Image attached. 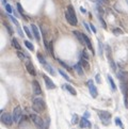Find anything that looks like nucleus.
<instances>
[{"label":"nucleus","mask_w":128,"mask_h":129,"mask_svg":"<svg viewBox=\"0 0 128 129\" xmlns=\"http://www.w3.org/2000/svg\"><path fill=\"white\" fill-rule=\"evenodd\" d=\"M65 17L66 20L69 22V25L72 26H77V17H76V13H75V10L72 5H68L67 6V10L65 12Z\"/></svg>","instance_id":"f257e3e1"},{"label":"nucleus","mask_w":128,"mask_h":129,"mask_svg":"<svg viewBox=\"0 0 128 129\" xmlns=\"http://www.w3.org/2000/svg\"><path fill=\"white\" fill-rule=\"evenodd\" d=\"M32 102H33L34 111L38 112V113L43 112L45 110V108H46V103H45V101L42 97H34L33 100H32Z\"/></svg>","instance_id":"f03ea898"},{"label":"nucleus","mask_w":128,"mask_h":129,"mask_svg":"<svg viewBox=\"0 0 128 129\" xmlns=\"http://www.w3.org/2000/svg\"><path fill=\"white\" fill-rule=\"evenodd\" d=\"M30 116H31V119H32V122H33V124L36 126V127L40 128V129L44 128V121H43L37 114L36 113H31Z\"/></svg>","instance_id":"7ed1b4c3"},{"label":"nucleus","mask_w":128,"mask_h":129,"mask_svg":"<svg viewBox=\"0 0 128 129\" xmlns=\"http://www.w3.org/2000/svg\"><path fill=\"white\" fill-rule=\"evenodd\" d=\"M98 116H99L100 121L105 124V125H108L110 123V118H111V113L108 111H99L98 112Z\"/></svg>","instance_id":"20e7f679"},{"label":"nucleus","mask_w":128,"mask_h":129,"mask_svg":"<svg viewBox=\"0 0 128 129\" xmlns=\"http://www.w3.org/2000/svg\"><path fill=\"white\" fill-rule=\"evenodd\" d=\"M1 122L4 125L11 126L13 124V122H14V119H13V114H10V113H8V112L3 113L1 115Z\"/></svg>","instance_id":"39448f33"},{"label":"nucleus","mask_w":128,"mask_h":129,"mask_svg":"<svg viewBox=\"0 0 128 129\" xmlns=\"http://www.w3.org/2000/svg\"><path fill=\"white\" fill-rule=\"evenodd\" d=\"M21 115H22V112H21V108L19 106L14 108V111H13V119H14V123H18L21 118Z\"/></svg>","instance_id":"423d86ee"},{"label":"nucleus","mask_w":128,"mask_h":129,"mask_svg":"<svg viewBox=\"0 0 128 129\" xmlns=\"http://www.w3.org/2000/svg\"><path fill=\"white\" fill-rule=\"evenodd\" d=\"M88 86H89V91H90L91 96L95 98L97 96V87L95 86L93 80H88Z\"/></svg>","instance_id":"0eeeda50"},{"label":"nucleus","mask_w":128,"mask_h":129,"mask_svg":"<svg viewBox=\"0 0 128 129\" xmlns=\"http://www.w3.org/2000/svg\"><path fill=\"white\" fill-rule=\"evenodd\" d=\"M121 90L123 92V95H124V99L125 103H126L127 107V97H128V82H122L121 81Z\"/></svg>","instance_id":"6e6552de"},{"label":"nucleus","mask_w":128,"mask_h":129,"mask_svg":"<svg viewBox=\"0 0 128 129\" xmlns=\"http://www.w3.org/2000/svg\"><path fill=\"white\" fill-rule=\"evenodd\" d=\"M43 78H44V81H45V83H46L47 89H49V90L56 89V84L52 82V80H50V78L48 77L47 75H43Z\"/></svg>","instance_id":"1a4fd4ad"},{"label":"nucleus","mask_w":128,"mask_h":129,"mask_svg":"<svg viewBox=\"0 0 128 129\" xmlns=\"http://www.w3.org/2000/svg\"><path fill=\"white\" fill-rule=\"evenodd\" d=\"M26 68H27V72L30 74V75H32V76H35L36 75L35 67H34L33 64H32L30 61H27L26 62Z\"/></svg>","instance_id":"9d476101"},{"label":"nucleus","mask_w":128,"mask_h":129,"mask_svg":"<svg viewBox=\"0 0 128 129\" xmlns=\"http://www.w3.org/2000/svg\"><path fill=\"white\" fill-rule=\"evenodd\" d=\"M31 31H32V34H33L34 38H35L36 41H40L41 36H40V31H38V28L35 26L34 24L31 25Z\"/></svg>","instance_id":"9b49d317"},{"label":"nucleus","mask_w":128,"mask_h":129,"mask_svg":"<svg viewBox=\"0 0 128 129\" xmlns=\"http://www.w3.org/2000/svg\"><path fill=\"white\" fill-rule=\"evenodd\" d=\"M32 86H33V91H34V93H35L36 95H41V94H42V89H41V86H40V83H38L36 80H34V81L32 82Z\"/></svg>","instance_id":"f8f14e48"},{"label":"nucleus","mask_w":128,"mask_h":129,"mask_svg":"<svg viewBox=\"0 0 128 129\" xmlns=\"http://www.w3.org/2000/svg\"><path fill=\"white\" fill-rule=\"evenodd\" d=\"M118 78H120V81L122 82H128V73L125 72V70H120L117 74Z\"/></svg>","instance_id":"ddd939ff"},{"label":"nucleus","mask_w":128,"mask_h":129,"mask_svg":"<svg viewBox=\"0 0 128 129\" xmlns=\"http://www.w3.org/2000/svg\"><path fill=\"white\" fill-rule=\"evenodd\" d=\"M83 41H84V45L88 46V48L91 50L92 52H94V49H93V46H92V43H91L90 38H89V36H86L85 34H83Z\"/></svg>","instance_id":"4468645a"},{"label":"nucleus","mask_w":128,"mask_h":129,"mask_svg":"<svg viewBox=\"0 0 128 129\" xmlns=\"http://www.w3.org/2000/svg\"><path fill=\"white\" fill-rule=\"evenodd\" d=\"M91 124H90V121H89V118H86V117H82L81 121H80V127L82 128H86V127H90Z\"/></svg>","instance_id":"2eb2a0df"},{"label":"nucleus","mask_w":128,"mask_h":129,"mask_svg":"<svg viewBox=\"0 0 128 129\" xmlns=\"http://www.w3.org/2000/svg\"><path fill=\"white\" fill-rule=\"evenodd\" d=\"M64 87H65V89H66V91H67V92H69V93L72 94V95H76V94H77L76 90H75L74 87H73L72 86H70V84H64Z\"/></svg>","instance_id":"dca6fc26"},{"label":"nucleus","mask_w":128,"mask_h":129,"mask_svg":"<svg viewBox=\"0 0 128 129\" xmlns=\"http://www.w3.org/2000/svg\"><path fill=\"white\" fill-rule=\"evenodd\" d=\"M73 33L76 35V38L79 40L80 43H81V44H84V41H83V33H81V32H79V31H74Z\"/></svg>","instance_id":"f3484780"},{"label":"nucleus","mask_w":128,"mask_h":129,"mask_svg":"<svg viewBox=\"0 0 128 129\" xmlns=\"http://www.w3.org/2000/svg\"><path fill=\"white\" fill-rule=\"evenodd\" d=\"M74 67H75V70H76V72L78 73L80 76L83 75V68H82V65H81L80 63H77L76 65L74 66Z\"/></svg>","instance_id":"a211bd4d"},{"label":"nucleus","mask_w":128,"mask_h":129,"mask_svg":"<svg viewBox=\"0 0 128 129\" xmlns=\"http://www.w3.org/2000/svg\"><path fill=\"white\" fill-rule=\"evenodd\" d=\"M44 67H45V70H47L48 73L50 74V75H52V76H54L56 75V73H54V70H53V68H52V66L50 65V64H46V65H44Z\"/></svg>","instance_id":"6ab92c4d"},{"label":"nucleus","mask_w":128,"mask_h":129,"mask_svg":"<svg viewBox=\"0 0 128 129\" xmlns=\"http://www.w3.org/2000/svg\"><path fill=\"white\" fill-rule=\"evenodd\" d=\"M108 80H109V83H110V86H111L112 91H115V90H116V86H115V83H114L113 79H112V77H111L110 75L108 76Z\"/></svg>","instance_id":"aec40b11"},{"label":"nucleus","mask_w":128,"mask_h":129,"mask_svg":"<svg viewBox=\"0 0 128 129\" xmlns=\"http://www.w3.org/2000/svg\"><path fill=\"white\" fill-rule=\"evenodd\" d=\"M24 31H25V33L28 35L29 38H32V31H31V30L29 29L27 26H24Z\"/></svg>","instance_id":"412c9836"},{"label":"nucleus","mask_w":128,"mask_h":129,"mask_svg":"<svg viewBox=\"0 0 128 129\" xmlns=\"http://www.w3.org/2000/svg\"><path fill=\"white\" fill-rule=\"evenodd\" d=\"M37 59H38V61L41 62V64H43V65H46V64H47V61L45 60V58L43 57L42 54H37Z\"/></svg>","instance_id":"4be33fe9"},{"label":"nucleus","mask_w":128,"mask_h":129,"mask_svg":"<svg viewBox=\"0 0 128 129\" xmlns=\"http://www.w3.org/2000/svg\"><path fill=\"white\" fill-rule=\"evenodd\" d=\"M25 46H26V47L28 48V49L30 50V51H33V50H34L33 45H32V44L29 42V41H25Z\"/></svg>","instance_id":"5701e85b"},{"label":"nucleus","mask_w":128,"mask_h":129,"mask_svg":"<svg viewBox=\"0 0 128 129\" xmlns=\"http://www.w3.org/2000/svg\"><path fill=\"white\" fill-rule=\"evenodd\" d=\"M58 72H59V74H60V75L62 76V77H63V78H64V79H65V80H67V81H70L69 77H68V76L66 75V74H65V72H64V70H59Z\"/></svg>","instance_id":"b1692460"},{"label":"nucleus","mask_w":128,"mask_h":129,"mask_svg":"<svg viewBox=\"0 0 128 129\" xmlns=\"http://www.w3.org/2000/svg\"><path fill=\"white\" fill-rule=\"evenodd\" d=\"M12 45L14 46L16 49L20 50V45H19V43H18V41L16 40V38H13V40H12Z\"/></svg>","instance_id":"393cba45"},{"label":"nucleus","mask_w":128,"mask_h":129,"mask_svg":"<svg viewBox=\"0 0 128 129\" xmlns=\"http://www.w3.org/2000/svg\"><path fill=\"white\" fill-rule=\"evenodd\" d=\"M80 64H81V65L83 66V67H86V68L89 67V64H88V60L83 59V58H81V59H80Z\"/></svg>","instance_id":"a878e982"},{"label":"nucleus","mask_w":128,"mask_h":129,"mask_svg":"<svg viewBox=\"0 0 128 129\" xmlns=\"http://www.w3.org/2000/svg\"><path fill=\"white\" fill-rule=\"evenodd\" d=\"M17 10L19 11L20 15H21L22 17H26V16H25V12H24V9L21 8V5H20V3H17Z\"/></svg>","instance_id":"bb28decb"},{"label":"nucleus","mask_w":128,"mask_h":129,"mask_svg":"<svg viewBox=\"0 0 128 129\" xmlns=\"http://www.w3.org/2000/svg\"><path fill=\"white\" fill-rule=\"evenodd\" d=\"M4 8H5L6 12H8L9 14H12V13H13V9H12V6H11L10 4H5V5H4Z\"/></svg>","instance_id":"cd10ccee"},{"label":"nucleus","mask_w":128,"mask_h":129,"mask_svg":"<svg viewBox=\"0 0 128 129\" xmlns=\"http://www.w3.org/2000/svg\"><path fill=\"white\" fill-rule=\"evenodd\" d=\"M97 4H100V5H104V4H108L109 0H96Z\"/></svg>","instance_id":"c85d7f7f"},{"label":"nucleus","mask_w":128,"mask_h":129,"mask_svg":"<svg viewBox=\"0 0 128 129\" xmlns=\"http://www.w3.org/2000/svg\"><path fill=\"white\" fill-rule=\"evenodd\" d=\"M82 58H83V59H85V60H89V54H88V51H86L85 49L83 50V51H82Z\"/></svg>","instance_id":"c756f323"},{"label":"nucleus","mask_w":128,"mask_h":129,"mask_svg":"<svg viewBox=\"0 0 128 129\" xmlns=\"http://www.w3.org/2000/svg\"><path fill=\"white\" fill-rule=\"evenodd\" d=\"M9 17H10V19L13 22V24L16 25V26H19V24H18V22H17V20L15 19V17H13V16L11 15V14H9Z\"/></svg>","instance_id":"7c9ffc66"},{"label":"nucleus","mask_w":128,"mask_h":129,"mask_svg":"<svg viewBox=\"0 0 128 129\" xmlns=\"http://www.w3.org/2000/svg\"><path fill=\"white\" fill-rule=\"evenodd\" d=\"M115 123H116V125H117V126H120V127L124 128V126H123V124H122V121H121L118 117H116V118H115Z\"/></svg>","instance_id":"2f4dec72"},{"label":"nucleus","mask_w":128,"mask_h":129,"mask_svg":"<svg viewBox=\"0 0 128 129\" xmlns=\"http://www.w3.org/2000/svg\"><path fill=\"white\" fill-rule=\"evenodd\" d=\"M16 27H17V32H18V34H19V36H20V38H22V36H24V33L21 32V29H20V27H19V26H16Z\"/></svg>","instance_id":"473e14b6"},{"label":"nucleus","mask_w":128,"mask_h":129,"mask_svg":"<svg viewBox=\"0 0 128 129\" xmlns=\"http://www.w3.org/2000/svg\"><path fill=\"white\" fill-rule=\"evenodd\" d=\"M17 56L19 57L20 60H24L25 59V56H24V54H22L21 51H17Z\"/></svg>","instance_id":"72a5a7b5"},{"label":"nucleus","mask_w":128,"mask_h":129,"mask_svg":"<svg viewBox=\"0 0 128 129\" xmlns=\"http://www.w3.org/2000/svg\"><path fill=\"white\" fill-rule=\"evenodd\" d=\"M77 119H78V116H77L76 114H74V116H73V121H72L74 125H75V124H77Z\"/></svg>","instance_id":"f704fd0d"},{"label":"nucleus","mask_w":128,"mask_h":129,"mask_svg":"<svg viewBox=\"0 0 128 129\" xmlns=\"http://www.w3.org/2000/svg\"><path fill=\"white\" fill-rule=\"evenodd\" d=\"M113 32H114L115 34H121V33H122V30L118 29V28H115V29L113 30Z\"/></svg>","instance_id":"c9c22d12"},{"label":"nucleus","mask_w":128,"mask_h":129,"mask_svg":"<svg viewBox=\"0 0 128 129\" xmlns=\"http://www.w3.org/2000/svg\"><path fill=\"white\" fill-rule=\"evenodd\" d=\"M83 25H84V27H85V28H86V31H88V32H90V31H91V29H90V28H91V27H90V26H89V25H88V24H86V22H83Z\"/></svg>","instance_id":"e433bc0d"},{"label":"nucleus","mask_w":128,"mask_h":129,"mask_svg":"<svg viewBox=\"0 0 128 129\" xmlns=\"http://www.w3.org/2000/svg\"><path fill=\"white\" fill-rule=\"evenodd\" d=\"M98 44H99V54H102V45H101V42H100V41H98Z\"/></svg>","instance_id":"4c0bfd02"},{"label":"nucleus","mask_w":128,"mask_h":129,"mask_svg":"<svg viewBox=\"0 0 128 129\" xmlns=\"http://www.w3.org/2000/svg\"><path fill=\"white\" fill-rule=\"evenodd\" d=\"M4 26H5V27H6V28H8V31H9V32H10V33H11V34H12V33H13V30H12V28H11V27H9V26H8V25H6V24H4Z\"/></svg>","instance_id":"58836bf2"},{"label":"nucleus","mask_w":128,"mask_h":129,"mask_svg":"<svg viewBox=\"0 0 128 129\" xmlns=\"http://www.w3.org/2000/svg\"><path fill=\"white\" fill-rule=\"evenodd\" d=\"M90 27H91V29H92V32H93V33H96V28L94 27V25L91 24V25H90Z\"/></svg>","instance_id":"ea45409f"},{"label":"nucleus","mask_w":128,"mask_h":129,"mask_svg":"<svg viewBox=\"0 0 128 129\" xmlns=\"http://www.w3.org/2000/svg\"><path fill=\"white\" fill-rule=\"evenodd\" d=\"M96 81H97L98 83H100V78H99V75H96Z\"/></svg>","instance_id":"a19ab883"},{"label":"nucleus","mask_w":128,"mask_h":129,"mask_svg":"<svg viewBox=\"0 0 128 129\" xmlns=\"http://www.w3.org/2000/svg\"><path fill=\"white\" fill-rule=\"evenodd\" d=\"M84 117L89 118V117H90V113H89V112H85V113H84Z\"/></svg>","instance_id":"79ce46f5"},{"label":"nucleus","mask_w":128,"mask_h":129,"mask_svg":"<svg viewBox=\"0 0 128 129\" xmlns=\"http://www.w3.org/2000/svg\"><path fill=\"white\" fill-rule=\"evenodd\" d=\"M2 2H3L4 5H5V4H8V3H6V0H2Z\"/></svg>","instance_id":"37998d69"},{"label":"nucleus","mask_w":128,"mask_h":129,"mask_svg":"<svg viewBox=\"0 0 128 129\" xmlns=\"http://www.w3.org/2000/svg\"><path fill=\"white\" fill-rule=\"evenodd\" d=\"M126 2H127V4H128V0H126Z\"/></svg>","instance_id":"c03bdc74"},{"label":"nucleus","mask_w":128,"mask_h":129,"mask_svg":"<svg viewBox=\"0 0 128 129\" xmlns=\"http://www.w3.org/2000/svg\"><path fill=\"white\" fill-rule=\"evenodd\" d=\"M93 1H95V0H93Z\"/></svg>","instance_id":"a18cd8bd"}]
</instances>
